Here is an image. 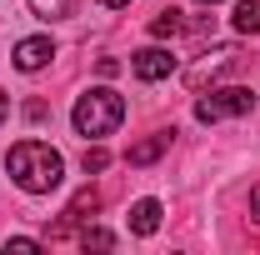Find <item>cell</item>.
Here are the masks:
<instances>
[{"label":"cell","instance_id":"cell-1","mask_svg":"<svg viewBox=\"0 0 260 255\" xmlns=\"http://www.w3.org/2000/svg\"><path fill=\"white\" fill-rule=\"evenodd\" d=\"M5 165H10L15 185H20V190H30V195H50L55 185H60V175H65L60 150H50L45 140H20V145H10Z\"/></svg>","mask_w":260,"mask_h":255},{"label":"cell","instance_id":"cell-2","mask_svg":"<svg viewBox=\"0 0 260 255\" xmlns=\"http://www.w3.org/2000/svg\"><path fill=\"white\" fill-rule=\"evenodd\" d=\"M70 120H75L80 135H110V130L125 120V100L115 95V90H105V85L100 90H85V95L75 100V115Z\"/></svg>","mask_w":260,"mask_h":255},{"label":"cell","instance_id":"cell-3","mask_svg":"<svg viewBox=\"0 0 260 255\" xmlns=\"http://www.w3.org/2000/svg\"><path fill=\"white\" fill-rule=\"evenodd\" d=\"M255 95L245 85H225V90H210V95L195 100V120L200 125H215V120H230V115H250Z\"/></svg>","mask_w":260,"mask_h":255},{"label":"cell","instance_id":"cell-4","mask_svg":"<svg viewBox=\"0 0 260 255\" xmlns=\"http://www.w3.org/2000/svg\"><path fill=\"white\" fill-rule=\"evenodd\" d=\"M175 55L170 50H160V45H145V50H135V60H130V70H135V80H145V85H155V80H165V75H175Z\"/></svg>","mask_w":260,"mask_h":255},{"label":"cell","instance_id":"cell-5","mask_svg":"<svg viewBox=\"0 0 260 255\" xmlns=\"http://www.w3.org/2000/svg\"><path fill=\"white\" fill-rule=\"evenodd\" d=\"M50 55H55V45H50V35H30V40H20L15 45V70H40V65H50Z\"/></svg>","mask_w":260,"mask_h":255},{"label":"cell","instance_id":"cell-6","mask_svg":"<svg viewBox=\"0 0 260 255\" xmlns=\"http://www.w3.org/2000/svg\"><path fill=\"white\" fill-rule=\"evenodd\" d=\"M230 65H235V45H220V50H210V55H205V60L185 75V85H190V90H200L205 80H215V75H220V70H230Z\"/></svg>","mask_w":260,"mask_h":255},{"label":"cell","instance_id":"cell-7","mask_svg":"<svg viewBox=\"0 0 260 255\" xmlns=\"http://www.w3.org/2000/svg\"><path fill=\"white\" fill-rule=\"evenodd\" d=\"M100 210V195L90 190V185H85V190L75 195V200H70V205H65V215H60V225H55V230H50V240H60L65 230H70V225H80L85 220V215H95Z\"/></svg>","mask_w":260,"mask_h":255},{"label":"cell","instance_id":"cell-8","mask_svg":"<svg viewBox=\"0 0 260 255\" xmlns=\"http://www.w3.org/2000/svg\"><path fill=\"white\" fill-rule=\"evenodd\" d=\"M170 135H175V130H155V135H145L140 145H130L125 165H150V160H160L165 150H170Z\"/></svg>","mask_w":260,"mask_h":255},{"label":"cell","instance_id":"cell-9","mask_svg":"<svg viewBox=\"0 0 260 255\" xmlns=\"http://www.w3.org/2000/svg\"><path fill=\"white\" fill-rule=\"evenodd\" d=\"M130 230L135 235H155L160 230V200H135L130 205Z\"/></svg>","mask_w":260,"mask_h":255},{"label":"cell","instance_id":"cell-10","mask_svg":"<svg viewBox=\"0 0 260 255\" xmlns=\"http://www.w3.org/2000/svg\"><path fill=\"white\" fill-rule=\"evenodd\" d=\"M235 30L240 35H260V0H240V5H235Z\"/></svg>","mask_w":260,"mask_h":255},{"label":"cell","instance_id":"cell-11","mask_svg":"<svg viewBox=\"0 0 260 255\" xmlns=\"http://www.w3.org/2000/svg\"><path fill=\"white\" fill-rule=\"evenodd\" d=\"M185 25H190V20H185L180 10H160V15L150 20V35H160V40H165V35H180Z\"/></svg>","mask_w":260,"mask_h":255},{"label":"cell","instance_id":"cell-12","mask_svg":"<svg viewBox=\"0 0 260 255\" xmlns=\"http://www.w3.org/2000/svg\"><path fill=\"white\" fill-rule=\"evenodd\" d=\"M30 10L40 20H65V15H75V0H30Z\"/></svg>","mask_w":260,"mask_h":255},{"label":"cell","instance_id":"cell-13","mask_svg":"<svg viewBox=\"0 0 260 255\" xmlns=\"http://www.w3.org/2000/svg\"><path fill=\"white\" fill-rule=\"evenodd\" d=\"M80 245H85V250H110V245H115V235H110V230H85V235H80Z\"/></svg>","mask_w":260,"mask_h":255},{"label":"cell","instance_id":"cell-14","mask_svg":"<svg viewBox=\"0 0 260 255\" xmlns=\"http://www.w3.org/2000/svg\"><path fill=\"white\" fill-rule=\"evenodd\" d=\"M80 165H85V175H90V170H105V165H110V155H105V150H85V160H80Z\"/></svg>","mask_w":260,"mask_h":255},{"label":"cell","instance_id":"cell-15","mask_svg":"<svg viewBox=\"0 0 260 255\" xmlns=\"http://www.w3.org/2000/svg\"><path fill=\"white\" fill-rule=\"evenodd\" d=\"M250 220H260V185L250 190Z\"/></svg>","mask_w":260,"mask_h":255},{"label":"cell","instance_id":"cell-16","mask_svg":"<svg viewBox=\"0 0 260 255\" xmlns=\"http://www.w3.org/2000/svg\"><path fill=\"white\" fill-rule=\"evenodd\" d=\"M100 5H105V10H125L130 0H100Z\"/></svg>","mask_w":260,"mask_h":255},{"label":"cell","instance_id":"cell-17","mask_svg":"<svg viewBox=\"0 0 260 255\" xmlns=\"http://www.w3.org/2000/svg\"><path fill=\"white\" fill-rule=\"evenodd\" d=\"M5 110H10V100H5V95H0V120H5Z\"/></svg>","mask_w":260,"mask_h":255},{"label":"cell","instance_id":"cell-18","mask_svg":"<svg viewBox=\"0 0 260 255\" xmlns=\"http://www.w3.org/2000/svg\"><path fill=\"white\" fill-rule=\"evenodd\" d=\"M200 5H220V0H200Z\"/></svg>","mask_w":260,"mask_h":255}]
</instances>
